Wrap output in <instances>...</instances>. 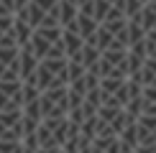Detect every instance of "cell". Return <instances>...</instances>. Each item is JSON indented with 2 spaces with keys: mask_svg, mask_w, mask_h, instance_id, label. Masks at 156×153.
<instances>
[{
  "mask_svg": "<svg viewBox=\"0 0 156 153\" xmlns=\"http://www.w3.org/2000/svg\"><path fill=\"white\" fill-rule=\"evenodd\" d=\"M72 59H74V61H80L84 69H92L95 64H100V59H102V51L97 49L95 43H87V41H84V46H82L80 51H77V56H72Z\"/></svg>",
  "mask_w": 156,
  "mask_h": 153,
  "instance_id": "cell-1",
  "label": "cell"
},
{
  "mask_svg": "<svg viewBox=\"0 0 156 153\" xmlns=\"http://www.w3.org/2000/svg\"><path fill=\"white\" fill-rule=\"evenodd\" d=\"M16 15L21 18V21L31 23L34 28H38V25H41V21H44V15H46V10H44V8H38V5L34 3V0H31V3L26 5V8H21V10L16 13Z\"/></svg>",
  "mask_w": 156,
  "mask_h": 153,
  "instance_id": "cell-2",
  "label": "cell"
},
{
  "mask_svg": "<svg viewBox=\"0 0 156 153\" xmlns=\"http://www.w3.org/2000/svg\"><path fill=\"white\" fill-rule=\"evenodd\" d=\"M13 36L18 38V46H26V43H31V36H34V25L31 23H26V21H21V18L16 15V23H13Z\"/></svg>",
  "mask_w": 156,
  "mask_h": 153,
  "instance_id": "cell-3",
  "label": "cell"
},
{
  "mask_svg": "<svg viewBox=\"0 0 156 153\" xmlns=\"http://www.w3.org/2000/svg\"><path fill=\"white\" fill-rule=\"evenodd\" d=\"M77 15H80V5H77V3H69V0H62V3H59V18H62V28L72 25V23L77 21Z\"/></svg>",
  "mask_w": 156,
  "mask_h": 153,
  "instance_id": "cell-4",
  "label": "cell"
},
{
  "mask_svg": "<svg viewBox=\"0 0 156 153\" xmlns=\"http://www.w3.org/2000/svg\"><path fill=\"white\" fill-rule=\"evenodd\" d=\"M118 138H120V143L126 145V148H133V151H136V148L141 145V140H138V123L128 125V127H126V130L120 133Z\"/></svg>",
  "mask_w": 156,
  "mask_h": 153,
  "instance_id": "cell-5",
  "label": "cell"
},
{
  "mask_svg": "<svg viewBox=\"0 0 156 153\" xmlns=\"http://www.w3.org/2000/svg\"><path fill=\"white\" fill-rule=\"evenodd\" d=\"M95 46L100 49V51H108V49L115 46V33H113V31H108L102 23H100V31H97V36H95Z\"/></svg>",
  "mask_w": 156,
  "mask_h": 153,
  "instance_id": "cell-6",
  "label": "cell"
},
{
  "mask_svg": "<svg viewBox=\"0 0 156 153\" xmlns=\"http://www.w3.org/2000/svg\"><path fill=\"white\" fill-rule=\"evenodd\" d=\"M0 125L3 127H21L23 125V110H3L0 112Z\"/></svg>",
  "mask_w": 156,
  "mask_h": 153,
  "instance_id": "cell-7",
  "label": "cell"
},
{
  "mask_svg": "<svg viewBox=\"0 0 156 153\" xmlns=\"http://www.w3.org/2000/svg\"><path fill=\"white\" fill-rule=\"evenodd\" d=\"M146 33H148V31L144 28V23H141L138 18L128 21V38H131V46H133V43H141V41H146Z\"/></svg>",
  "mask_w": 156,
  "mask_h": 153,
  "instance_id": "cell-8",
  "label": "cell"
},
{
  "mask_svg": "<svg viewBox=\"0 0 156 153\" xmlns=\"http://www.w3.org/2000/svg\"><path fill=\"white\" fill-rule=\"evenodd\" d=\"M144 0H123V10H126L128 21H133V18H141V13H144Z\"/></svg>",
  "mask_w": 156,
  "mask_h": 153,
  "instance_id": "cell-9",
  "label": "cell"
},
{
  "mask_svg": "<svg viewBox=\"0 0 156 153\" xmlns=\"http://www.w3.org/2000/svg\"><path fill=\"white\" fill-rule=\"evenodd\" d=\"M84 72H87V69H84L80 61L69 59V66H67V74H69V84H72V82H77V79H82V76H84Z\"/></svg>",
  "mask_w": 156,
  "mask_h": 153,
  "instance_id": "cell-10",
  "label": "cell"
},
{
  "mask_svg": "<svg viewBox=\"0 0 156 153\" xmlns=\"http://www.w3.org/2000/svg\"><path fill=\"white\" fill-rule=\"evenodd\" d=\"M84 97H87V94H82V92H77V89H72V87H69V112H72V110H77V107H82Z\"/></svg>",
  "mask_w": 156,
  "mask_h": 153,
  "instance_id": "cell-11",
  "label": "cell"
},
{
  "mask_svg": "<svg viewBox=\"0 0 156 153\" xmlns=\"http://www.w3.org/2000/svg\"><path fill=\"white\" fill-rule=\"evenodd\" d=\"M146 51H148V56L156 59V28L146 33Z\"/></svg>",
  "mask_w": 156,
  "mask_h": 153,
  "instance_id": "cell-12",
  "label": "cell"
},
{
  "mask_svg": "<svg viewBox=\"0 0 156 153\" xmlns=\"http://www.w3.org/2000/svg\"><path fill=\"white\" fill-rule=\"evenodd\" d=\"M136 153H156V145H138Z\"/></svg>",
  "mask_w": 156,
  "mask_h": 153,
  "instance_id": "cell-13",
  "label": "cell"
},
{
  "mask_svg": "<svg viewBox=\"0 0 156 153\" xmlns=\"http://www.w3.org/2000/svg\"><path fill=\"white\" fill-rule=\"evenodd\" d=\"M38 153H64V148L54 145V148H38Z\"/></svg>",
  "mask_w": 156,
  "mask_h": 153,
  "instance_id": "cell-14",
  "label": "cell"
},
{
  "mask_svg": "<svg viewBox=\"0 0 156 153\" xmlns=\"http://www.w3.org/2000/svg\"><path fill=\"white\" fill-rule=\"evenodd\" d=\"M3 33H5V31H3V28H0V38H3Z\"/></svg>",
  "mask_w": 156,
  "mask_h": 153,
  "instance_id": "cell-15",
  "label": "cell"
}]
</instances>
